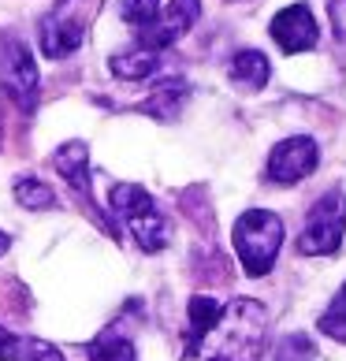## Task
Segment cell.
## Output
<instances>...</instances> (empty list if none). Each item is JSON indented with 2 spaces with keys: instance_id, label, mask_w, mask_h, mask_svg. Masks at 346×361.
Returning <instances> with one entry per match:
<instances>
[{
  "instance_id": "cell-1",
  "label": "cell",
  "mask_w": 346,
  "mask_h": 361,
  "mask_svg": "<svg viewBox=\"0 0 346 361\" xmlns=\"http://www.w3.org/2000/svg\"><path fill=\"white\" fill-rule=\"evenodd\" d=\"M268 336V313L254 298H235L220 305L216 298H190L183 361H257Z\"/></svg>"
},
{
  "instance_id": "cell-2",
  "label": "cell",
  "mask_w": 346,
  "mask_h": 361,
  "mask_svg": "<svg viewBox=\"0 0 346 361\" xmlns=\"http://www.w3.org/2000/svg\"><path fill=\"white\" fill-rule=\"evenodd\" d=\"M283 246V220L268 209H249L235 224V250L246 276H264Z\"/></svg>"
},
{
  "instance_id": "cell-3",
  "label": "cell",
  "mask_w": 346,
  "mask_h": 361,
  "mask_svg": "<svg viewBox=\"0 0 346 361\" xmlns=\"http://www.w3.org/2000/svg\"><path fill=\"white\" fill-rule=\"evenodd\" d=\"M112 209L116 216L127 224V231L135 235V243L142 250H164L168 246V220L161 216V209L138 183H119L112 186Z\"/></svg>"
},
{
  "instance_id": "cell-4",
  "label": "cell",
  "mask_w": 346,
  "mask_h": 361,
  "mask_svg": "<svg viewBox=\"0 0 346 361\" xmlns=\"http://www.w3.org/2000/svg\"><path fill=\"white\" fill-rule=\"evenodd\" d=\"M346 231V194L342 190H328L321 202L313 205L309 220H305L302 235H298V250L305 257H324L335 253Z\"/></svg>"
},
{
  "instance_id": "cell-5",
  "label": "cell",
  "mask_w": 346,
  "mask_h": 361,
  "mask_svg": "<svg viewBox=\"0 0 346 361\" xmlns=\"http://www.w3.org/2000/svg\"><path fill=\"white\" fill-rule=\"evenodd\" d=\"M0 75H4L8 93L16 97L23 109H30L37 97V63L30 56V49L23 42H8L4 45V60H0Z\"/></svg>"
},
{
  "instance_id": "cell-6",
  "label": "cell",
  "mask_w": 346,
  "mask_h": 361,
  "mask_svg": "<svg viewBox=\"0 0 346 361\" xmlns=\"http://www.w3.org/2000/svg\"><path fill=\"white\" fill-rule=\"evenodd\" d=\"M316 160H321V153H316V142L313 138H287L279 142L272 157H268V176L276 183H298L305 179L309 171L316 168Z\"/></svg>"
},
{
  "instance_id": "cell-7",
  "label": "cell",
  "mask_w": 346,
  "mask_h": 361,
  "mask_svg": "<svg viewBox=\"0 0 346 361\" xmlns=\"http://www.w3.org/2000/svg\"><path fill=\"white\" fill-rule=\"evenodd\" d=\"M272 37L283 52H305L316 45V19L305 4H290L272 19Z\"/></svg>"
},
{
  "instance_id": "cell-8",
  "label": "cell",
  "mask_w": 346,
  "mask_h": 361,
  "mask_svg": "<svg viewBox=\"0 0 346 361\" xmlns=\"http://www.w3.org/2000/svg\"><path fill=\"white\" fill-rule=\"evenodd\" d=\"M194 19H197V0H171L168 11L161 8V16H156L149 26H142V45L164 49V45H171L175 37H183L186 30H190Z\"/></svg>"
},
{
  "instance_id": "cell-9",
  "label": "cell",
  "mask_w": 346,
  "mask_h": 361,
  "mask_svg": "<svg viewBox=\"0 0 346 361\" xmlns=\"http://www.w3.org/2000/svg\"><path fill=\"white\" fill-rule=\"evenodd\" d=\"M82 45V26L68 16H49L42 23V52L49 60H63Z\"/></svg>"
},
{
  "instance_id": "cell-10",
  "label": "cell",
  "mask_w": 346,
  "mask_h": 361,
  "mask_svg": "<svg viewBox=\"0 0 346 361\" xmlns=\"http://www.w3.org/2000/svg\"><path fill=\"white\" fill-rule=\"evenodd\" d=\"M0 361H63V354L42 339L11 336V331L0 328Z\"/></svg>"
},
{
  "instance_id": "cell-11",
  "label": "cell",
  "mask_w": 346,
  "mask_h": 361,
  "mask_svg": "<svg viewBox=\"0 0 346 361\" xmlns=\"http://www.w3.org/2000/svg\"><path fill=\"white\" fill-rule=\"evenodd\" d=\"M268 60H264V52L257 49H242V52H235V60H231V78L242 90H264V82H268Z\"/></svg>"
},
{
  "instance_id": "cell-12",
  "label": "cell",
  "mask_w": 346,
  "mask_h": 361,
  "mask_svg": "<svg viewBox=\"0 0 346 361\" xmlns=\"http://www.w3.org/2000/svg\"><path fill=\"white\" fill-rule=\"evenodd\" d=\"M183 93H186V82L183 78H168L153 90V97L145 101V112L149 116H161V119H175L179 104H183Z\"/></svg>"
},
{
  "instance_id": "cell-13",
  "label": "cell",
  "mask_w": 346,
  "mask_h": 361,
  "mask_svg": "<svg viewBox=\"0 0 346 361\" xmlns=\"http://www.w3.org/2000/svg\"><path fill=\"white\" fill-rule=\"evenodd\" d=\"M112 71L119 78H145L156 71V49L142 45L135 52H119V56H112Z\"/></svg>"
},
{
  "instance_id": "cell-14",
  "label": "cell",
  "mask_w": 346,
  "mask_h": 361,
  "mask_svg": "<svg viewBox=\"0 0 346 361\" xmlns=\"http://www.w3.org/2000/svg\"><path fill=\"white\" fill-rule=\"evenodd\" d=\"M89 357L93 361H135V343L123 339L116 328H109L89 343Z\"/></svg>"
},
{
  "instance_id": "cell-15",
  "label": "cell",
  "mask_w": 346,
  "mask_h": 361,
  "mask_svg": "<svg viewBox=\"0 0 346 361\" xmlns=\"http://www.w3.org/2000/svg\"><path fill=\"white\" fill-rule=\"evenodd\" d=\"M56 168L68 176L78 190L86 194V183H89V176H86V145L82 142H71L68 149H60V157H56Z\"/></svg>"
},
{
  "instance_id": "cell-16",
  "label": "cell",
  "mask_w": 346,
  "mask_h": 361,
  "mask_svg": "<svg viewBox=\"0 0 346 361\" xmlns=\"http://www.w3.org/2000/svg\"><path fill=\"white\" fill-rule=\"evenodd\" d=\"M321 331L335 343H346V283L339 287V294L331 298V305L321 317Z\"/></svg>"
},
{
  "instance_id": "cell-17",
  "label": "cell",
  "mask_w": 346,
  "mask_h": 361,
  "mask_svg": "<svg viewBox=\"0 0 346 361\" xmlns=\"http://www.w3.org/2000/svg\"><path fill=\"white\" fill-rule=\"evenodd\" d=\"M16 197H19V205H26V209H49L52 202H56L49 186L34 183V179H19L16 183Z\"/></svg>"
},
{
  "instance_id": "cell-18",
  "label": "cell",
  "mask_w": 346,
  "mask_h": 361,
  "mask_svg": "<svg viewBox=\"0 0 346 361\" xmlns=\"http://www.w3.org/2000/svg\"><path fill=\"white\" fill-rule=\"evenodd\" d=\"M313 357H316V346L305 336H287L276 346V361H313Z\"/></svg>"
},
{
  "instance_id": "cell-19",
  "label": "cell",
  "mask_w": 346,
  "mask_h": 361,
  "mask_svg": "<svg viewBox=\"0 0 346 361\" xmlns=\"http://www.w3.org/2000/svg\"><path fill=\"white\" fill-rule=\"evenodd\" d=\"M161 16V0H123V19L135 26H149Z\"/></svg>"
},
{
  "instance_id": "cell-20",
  "label": "cell",
  "mask_w": 346,
  "mask_h": 361,
  "mask_svg": "<svg viewBox=\"0 0 346 361\" xmlns=\"http://www.w3.org/2000/svg\"><path fill=\"white\" fill-rule=\"evenodd\" d=\"M328 11H331V26H335V34L346 42V0H331Z\"/></svg>"
},
{
  "instance_id": "cell-21",
  "label": "cell",
  "mask_w": 346,
  "mask_h": 361,
  "mask_svg": "<svg viewBox=\"0 0 346 361\" xmlns=\"http://www.w3.org/2000/svg\"><path fill=\"white\" fill-rule=\"evenodd\" d=\"M4 250H8V235H4V231H0V253H4Z\"/></svg>"
},
{
  "instance_id": "cell-22",
  "label": "cell",
  "mask_w": 346,
  "mask_h": 361,
  "mask_svg": "<svg viewBox=\"0 0 346 361\" xmlns=\"http://www.w3.org/2000/svg\"><path fill=\"white\" fill-rule=\"evenodd\" d=\"M60 4H68V0H60Z\"/></svg>"
}]
</instances>
